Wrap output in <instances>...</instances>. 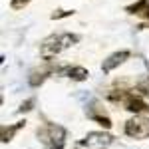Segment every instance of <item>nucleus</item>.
Returning <instances> with one entry per match:
<instances>
[{"mask_svg":"<svg viewBox=\"0 0 149 149\" xmlns=\"http://www.w3.org/2000/svg\"><path fill=\"white\" fill-rule=\"evenodd\" d=\"M78 42H80V34H74V32H58V34H52L42 42L40 56L44 58V60H52L58 54H62L64 50L76 46Z\"/></svg>","mask_w":149,"mask_h":149,"instance_id":"1","label":"nucleus"},{"mask_svg":"<svg viewBox=\"0 0 149 149\" xmlns=\"http://www.w3.org/2000/svg\"><path fill=\"white\" fill-rule=\"evenodd\" d=\"M113 141H115V137L107 129H100V131L86 133L80 141H76L74 149H109L113 145Z\"/></svg>","mask_w":149,"mask_h":149,"instance_id":"2","label":"nucleus"},{"mask_svg":"<svg viewBox=\"0 0 149 149\" xmlns=\"http://www.w3.org/2000/svg\"><path fill=\"white\" fill-rule=\"evenodd\" d=\"M38 137L48 147H64L66 143V129L58 123H46L42 129H38Z\"/></svg>","mask_w":149,"mask_h":149,"instance_id":"3","label":"nucleus"},{"mask_svg":"<svg viewBox=\"0 0 149 149\" xmlns=\"http://www.w3.org/2000/svg\"><path fill=\"white\" fill-rule=\"evenodd\" d=\"M127 137L131 139H147L149 137V115H133L123 125Z\"/></svg>","mask_w":149,"mask_h":149,"instance_id":"4","label":"nucleus"},{"mask_svg":"<svg viewBox=\"0 0 149 149\" xmlns=\"http://www.w3.org/2000/svg\"><path fill=\"white\" fill-rule=\"evenodd\" d=\"M121 103H123V107H125L127 111H131V113H135V115H149V103L145 102L141 95H137V93L127 92Z\"/></svg>","mask_w":149,"mask_h":149,"instance_id":"5","label":"nucleus"},{"mask_svg":"<svg viewBox=\"0 0 149 149\" xmlns=\"http://www.w3.org/2000/svg\"><path fill=\"white\" fill-rule=\"evenodd\" d=\"M131 58V52L129 50H119V52H113V54H109V56L105 58L102 62V72L103 74H109V72H113L115 68H119L121 64H125L127 60Z\"/></svg>","mask_w":149,"mask_h":149,"instance_id":"6","label":"nucleus"},{"mask_svg":"<svg viewBox=\"0 0 149 149\" xmlns=\"http://www.w3.org/2000/svg\"><path fill=\"white\" fill-rule=\"evenodd\" d=\"M56 72L64 78H70L74 81H86L90 78V72L84 68V66H62V68H56Z\"/></svg>","mask_w":149,"mask_h":149,"instance_id":"7","label":"nucleus"},{"mask_svg":"<svg viewBox=\"0 0 149 149\" xmlns=\"http://www.w3.org/2000/svg\"><path fill=\"white\" fill-rule=\"evenodd\" d=\"M24 125H26V119L16 121V123H12V125H4L2 127V143H10L12 139H14V135H16Z\"/></svg>","mask_w":149,"mask_h":149,"instance_id":"8","label":"nucleus"},{"mask_svg":"<svg viewBox=\"0 0 149 149\" xmlns=\"http://www.w3.org/2000/svg\"><path fill=\"white\" fill-rule=\"evenodd\" d=\"M129 14H137V16H147L149 12V0H137L133 4H129L125 8Z\"/></svg>","mask_w":149,"mask_h":149,"instance_id":"9","label":"nucleus"},{"mask_svg":"<svg viewBox=\"0 0 149 149\" xmlns=\"http://www.w3.org/2000/svg\"><path fill=\"white\" fill-rule=\"evenodd\" d=\"M88 117H90V119H93L95 123H100L103 129H109V127H111V119H109V117H107L105 113H97V111H88Z\"/></svg>","mask_w":149,"mask_h":149,"instance_id":"10","label":"nucleus"},{"mask_svg":"<svg viewBox=\"0 0 149 149\" xmlns=\"http://www.w3.org/2000/svg\"><path fill=\"white\" fill-rule=\"evenodd\" d=\"M46 78H48V72H32V76L28 78V84H30L32 88H38V86L44 84Z\"/></svg>","mask_w":149,"mask_h":149,"instance_id":"11","label":"nucleus"},{"mask_svg":"<svg viewBox=\"0 0 149 149\" xmlns=\"http://www.w3.org/2000/svg\"><path fill=\"white\" fill-rule=\"evenodd\" d=\"M34 105H36V100H34V97H28L26 102L20 103L18 113H28V111H32V109H34Z\"/></svg>","mask_w":149,"mask_h":149,"instance_id":"12","label":"nucleus"},{"mask_svg":"<svg viewBox=\"0 0 149 149\" xmlns=\"http://www.w3.org/2000/svg\"><path fill=\"white\" fill-rule=\"evenodd\" d=\"M76 14V10H56L52 12V20H62V18H70V16H74Z\"/></svg>","mask_w":149,"mask_h":149,"instance_id":"13","label":"nucleus"},{"mask_svg":"<svg viewBox=\"0 0 149 149\" xmlns=\"http://www.w3.org/2000/svg\"><path fill=\"white\" fill-rule=\"evenodd\" d=\"M28 2H30V0H12V2H10V8H12V10H22Z\"/></svg>","mask_w":149,"mask_h":149,"instance_id":"14","label":"nucleus"},{"mask_svg":"<svg viewBox=\"0 0 149 149\" xmlns=\"http://www.w3.org/2000/svg\"><path fill=\"white\" fill-rule=\"evenodd\" d=\"M145 18H149V12H147V16H145Z\"/></svg>","mask_w":149,"mask_h":149,"instance_id":"15","label":"nucleus"}]
</instances>
